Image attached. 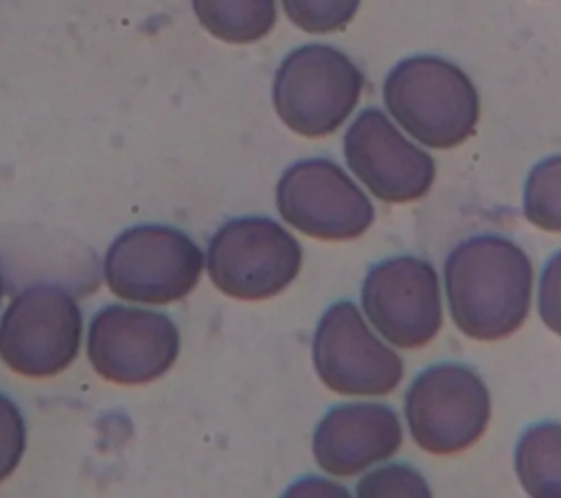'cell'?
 Segmentation results:
<instances>
[{"mask_svg":"<svg viewBox=\"0 0 561 498\" xmlns=\"http://www.w3.org/2000/svg\"><path fill=\"white\" fill-rule=\"evenodd\" d=\"M533 281L530 257L497 233L462 239L443 265L449 316L458 331L480 342L508 338L526 322Z\"/></svg>","mask_w":561,"mask_h":498,"instance_id":"obj_1","label":"cell"},{"mask_svg":"<svg viewBox=\"0 0 561 498\" xmlns=\"http://www.w3.org/2000/svg\"><path fill=\"white\" fill-rule=\"evenodd\" d=\"M390 116L421 145L451 149L476 134L480 97L469 75L438 55L397 61L383 81Z\"/></svg>","mask_w":561,"mask_h":498,"instance_id":"obj_2","label":"cell"},{"mask_svg":"<svg viewBox=\"0 0 561 498\" xmlns=\"http://www.w3.org/2000/svg\"><path fill=\"white\" fill-rule=\"evenodd\" d=\"M364 72L340 48L305 44L289 50L276 68L272 101L280 121L296 134H333L359 103Z\"/></svg>","mask_w":561,"mask_h":498,"instance_id":"obj_3","label":"cell"},{"mask_svg":"<svg viewBox=\"0 0 561 498\" xmlns=\"http://www.w3.org/2000/svg\"><path fill=\"white\" fill-rule=\"evenodd\" d=\"M403 417L414 443L430 454L471 448L491 421V393L482 375L462 362H436L410 382Z\"/></svg>","mask_w":561,"mask_h":498,"instance_id":"obj_4","label":"cell"},{"mask_svg":"<svg viewBox=\"0 0 561 498\" xmlns=\"http://www.w3.org/2000/svg\"><path fill=\"white\" fill-rule=\"evenodd\" d=\"M204 270L199 246L180 228L138 224L107 248L103 274L107 287L131 303L167 305L193 292Z\"/></svg>","mask_w":561,"mask_h":498,"instance_id":"obj_5","label":"cell"},{"mask_svg":"<svg viewBox=\"0 0 561 498\" xmlns=\"http://www.w3.org/2000/svg\"><path fill=\"white\" fill-rule=\"evenodd\" d=\"M208 276L239 301H263L283 292L300 272L298 239L270 217H232L208 241Z\"/></svg>","mask_w":561,"mask_h":498,"instance_id":"obj_6","label":"cell"},{"mask_svg":"<svg viewBox=\"0 0 561 498\" xmlns=\"http://www.w3.org/2000/svg\"><path fill=\"white\" fill-rule=\"evenodd\" d=\"M81 333L83 316L66 287L28 285L0 318V358L24 377H53L77 360Z\"/></svg>","mask_w":561,"mask_h":498,"instance_id":"obj_7","label":"cell"},{"mask_svg":"<svg viewBox=\"0 0 561 498\" xmlns=\"http://www.w3.org/2000/svg\"><path fill=\"white\" fill-rule=\"evenodd\" d=\"M362 309L392 347H425L443 327V292L436 268L416 254H392L377 261L362 283Z\"/></svg>","mask_w":561,"mask_h":498,"instance_id":"obj_8","label":"cell"},{"mask_svg":"<svg viewBox=\"0 0 561 498\" xmlns=\"http://www.w3.org/2000/svg\"><path fill=\"white\" fill-rule=\"evenodd\" d=\"M311 358L322 384L340 395H388L405 371L401 355L368 327L351 301H337L320 316Z\"/></svg>","mask_w":561,"mask_h":498,"instance_id":"obj_9","label":"cell"},{"mask_svg":"<svg viewBox=\"0 0 561 498\" xmlns=\"http://www.w3.org/2000/svg\"><path fill=\"white\" fill-rule=\"evenodd\" d=\"M276 208L289 226L324 241L355 239L375 222L368 195L331 158L289 165L276 184Z\"/></svg>","mask_w":561,"mask_h":498,"instance_id":"obj_10","label":"cell"},{"mask_svg":"<svg viewBox=\"0 0 561 498\" xmlns=\"http://www.w3.org/2000/svg\"><path fill=\"white\" fill-rule=\"evenodd\" d=\"M180 353L175 322L153 309L107 305L88 329L92 369L114 384H147L162 377Z\"/></svg>","mask_w":561,"mask_h":498,"instance_id":"obj_11","label":"cell"},{"mask_svg":"<svg viewBox=\"0 0 561 498\" xmlns=\"http://www.w3.org/2000/svg\"><path fill=\"white\" fill-rule=\"evenodd\" d=\"M344 158L359 182L388 204L421 200L436 178L434 158L377 107L362 110L346 129Z\"/></svg>","mask_w":561,"mask_h":498,"instance_id":"obj_12","label":"cell"},{"mask_svg":"<svg viewBox=\"0 0 561 498\" xmlns=\"http://www.w3.org/2000/svg\"><path fill=\"white\" fill-rule=\"evenodd\" d=\"M403 443L397 410L377 401L337 404L313 430V456L333 476H355L388 461Z\"/></svg>","mask_w":561,"mask_h":498,"instance_id":"obj_13","label":"cell"},{"mask_svg":"<svg viewBox=\"0 0 561 498\" xmlns=\"http://www.w3.org/2000/svg\"><path fill=\"white\" fill-rule=\"evenodd\" d=\"M522 489L530 498H561V421H535L513 450Z\"/></svg>","mask_w":561,"mask_h":498,"instance_id":"obj_14","label":"cell"},{"mask_svg":"<svg viewBox=\"0 0 561 498\" xmlns=\"http://www.w3.org/2000/svg\"><path fill=\"white\" fill-rule=\"evenodd\" d=\"M202 26L230 44L265 37L276 24V0H191Z\"/></svg>","mask_w":561,"mask_h":498,"instance_id":"obj_15","label":"cell"},{"mask_svg":"<svg viewBox=\"0 0 561 498\" xmlns=\"http://www.w3.org/2000/svg\"><path fill=\"white\" fill-rule=\"evenodd\" d=\"M524 217L548 233H561V154L535 162L522 191Z\"/></svg>","mask_w":561,"mask_h":498,"instance_id":"obj_16","label":"cell"},{"mask_svg":"<svg viewBox=\"0 0 561 498\" xmlns=\"http://www.w3.org/2000/svg\"><path fill=\"white\" fill-rule=\"evenodd\" d=\"M357 498H434L425 476L410 463H386L357 483Z\"/></svg>","mask_w":561,"mask_h":498,"instance_id":"obj_17","label":"cell"},{"mask_svg":"<svg viewBox=\"0 0 561 498\" xmlns=\"http://www.w3.org/2000/svg\"><path fill=\"white\" fill-rule=\"evenodd\" d=\"M362 0H283L287 18L307 33L342 31L357 13Z\"/></svg>","mask_w":561,"mask_h":498,"instance_id":"obj_18","label":"cell"},{"mask_svg":"<svg viewBox=\"0 0 561 498\" xmlns=\"http://www.w3.org/2000/svg\"><path fill=\"white\" fill-rule=\"evenodd\" d=\"M26 450V423L18 404L0 393V483L13 474Z\"/></svg>","mask_w":561,"mask_h":498,"instance_id":"obj_19","label":"cell"},{"mask_svg":"<svg viewBox=\"0 0 561 498\" xmlns=\"http://www.w3.org/2000/svg\"><path fill=\"white\" fill-rule=\"evenodd\" d=\"M537 312L541 322L561 336V250H557L541 268L537 285Z\"/></svg>","mask_w":561,"mask_h":498,"instance_id":"obj_20","label":"cell"},{"mask_svg":"<svg viewBox=\"0 0 561 498\" xmlns=\"http://www.w3.org/2000/svg\"><path fill=\"white\" fill-rule=\"evenodd\" d=\"M280 498H353L351 491L329 478L322 476H305L291 483Z\"/></svg>","mask_w":561,"mask_h":498,"instance_id":"obj_21","label":"cell"},{"mask_svg":"<svg viewBox=\"0 0 561 498\" xmlns=\"http://www.w3.org/2000/svg\"><path fill=\"white\" fill-rule=\"evenodd\" d=\"M2 294H4V274L0 270V301H2Z\"/></svg>","mask_w":561,"mask_h":498,"instance_id":"obj_22","label":"cell"}]
</instances>
